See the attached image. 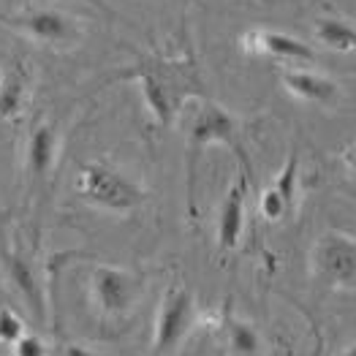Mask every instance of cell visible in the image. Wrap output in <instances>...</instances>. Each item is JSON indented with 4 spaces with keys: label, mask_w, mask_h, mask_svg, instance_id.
Returning a JSON list of instances; mask_svg holds the SVG:
<instances>
[{
    "label": "cell",
    "mask_w": 356,
    "mask_h": 356,
    "mask_svg": "<svg viewBox=\"0 0 356 356\" xmlns=\"http://www.w3.org/2000/svg\"><path fill=\"white\" fill-rule=\"evenodd\" d=\"M136 79L149 115L161 125H169L175 120L188 95H202V79L196 65L182 58L142 60L136 68Z\"/></svg>",
    "instance_id": "cell-1"
},
{
    "label": "cell",
    "mask_w": 356,
    "mask_h": 356,
    "mask_svg": "<svg viewBox=\"0 0 356 356\" xmlns=\"http://www.w3.org/2000/svg\"><path fill=\"white\" fill-rule=\"evenodd\" d=\"M76 193L90 207L106 212H131L145 202V191L106 163H85L76 177Z\"/></svg>",
    "instance_id": "cell-2"
},
{
    "label": "cell",
    "mask_w": 356,
    "mask_h": 356,
    "mask_svg": "<svg viewBox=\"0 0 356 356\" xmlns=\"http://www.w3.org/2000/svg\"><path fill=\"white\" fill-rule=\"evenodd\" d=\"M313 275L329 289L356 286V239L346 232H327L313 242L310 250Z\"/></svg>",
    "instance_id": "cell-3"
},
{
    "label": "cell",
    "mask_w": 356,
    "mask_h": 356,
    "mask_svg": "<svg viewBox=\"0 0 356 356\" xmlns=\"http://www.w3.org/2000/svg\"><path fill=\"white\" fill-rule=\"evenodd\" d=\"M209 145H226V147H232L239 158H242V163L248 161V158H245V149H242V145H239V134H237V122H234V118H232L223 106H218V104H212V101H204L202 109H199V115H196L193 122H191V131H188L191 193H193L196 161H199V155H202Z\"/></svg>",
    "instance_id": "cell-4"
},
{
    "label": "cell",
    "mask_w": 356,
    "mask_h": 356,
    "mask_svg": "<svg viewBox=\"0 0 356 356\" xmlns=\"http://www.w3.org/2000/svg\"><path fill=\"white\" fill-rule=\"evenodd\" d=\"M142 275L122 267H95L90 277L92 299L104 316H125L142 297Z\"/></svg>",
    "instance_id": "cell-5"
},
{
    "label": "cell",
    "mask_w": 356,
    "mask_h": 356,
    "mask_svg": "<svg viewBox=\"0 0 356 356\" xmlns=\"http://www.w3.org/2000/svg\"><path fill=\"white\" fill-rule=\"evenodd\" d=\"M196 321V305L188 289H169L158 307L155 334H152V354L166 356L188 337Z\"/></svg>",
    "instance_id": "cell-6"
},
{
    "label": "cell",
    "mask_w": 356,
    "mask_h": 356,
    "mask_svg": "<svg viewBox=\"0 0 356 356\" xmlns=\"http://www.w3.org/2000/svg\"><path fill=\"white\" fill-rule=\"evenodd\" d=\"M11 25L30 38L52 47H68L79 38V22L60 8H28L14 17Z\"/></svg>",
    "instance_id": "cell-7"
},
{
    "label": "cell",
    "mask_w": 356,
    "mask_h": 356,
    "mask_svg": "<svg viewBox=\"0 0 356 356\" xmlns=\"http://www.w3.org/2000/svg\"><path fill=\"white\" fill-rule=\"evenodd\" d=\"M239 44L250 55H269V58L294 60V63H313L316 60V52L305 41H299L294 35H286V33H275V30H248L239 38Z\"/></svg>",
    "instance_id": "cell-8"
},
{
    "label": "cell",
    "mask_w": 356,
    "mask_h": 356,
    "mask_svg": "<svg viewBox=\"0 0 356 356\" xmlns=\"http://www.w3.org/2000/svg\"><path fill=\"white\" fill-rule=\"evenodd\" d=\"M245 204H248V177L239 175L223 196L218 215V245L220 250H234L245 232Z\"/></svg>",
    "instance_id": "cell-9"
},
{
    "label": "cell",
    "mask_w": 356,
    "mask_h": 356,
    "mask_svg": "<svg viewBox=\"0 0 356 356\" xmlns=\"http://www.w3.org/2000/svg\"><path fill=\"white\" fill-rule=\"evenodd\" d=\"M280 82L294 98L318 104V106H334L340 101V88L334 79H329L324 74L307 71V68H291V71H280Z\"/></svg>",
    "instance_id": "cell-10"
},
{
    "label": "cell",
    "mask_w": 356,
    "mask_h": 356,
    "mask_svg": "<svg viewBox=\"0 0 356 356\" xmlns=\"http://www.w3.org/2000/svg\"><path fill=\"white\" fill-rule=\"evenodd\" d=\"M55 161H58V128L52 122H41L33 128L28 139V175L35 182H44L52 175Z\"/></svg>",
    "instance_id": "cell-11"
},
{
    "label": "cell",
    "mask_w": 356,
    "mask_h": 356,
    "mask_svg": "<svg viewBox=\"0 0 356 356\" xmlns=\"http://www.w3.org/2000/svg\"><path fill=\"white\" fill-rule=\"evenodd\" d=\"M6 269L8 277L14 283V289L22 294V299L28 302V307L35 313V318H44V289L33 272V264L19 253V250H6Z\"/></svg>",
    "instance_id": "cell-12"
},
{
    "label": "cell",
    "mask_w": 356,
    "mask_h": 356,
    "mask_svg": "<svg viewBox=\"0 0 356 356\" xmlns=\"http://www.w3.org/2000/svg\"><path fill=\"white\" fill-rule=\"evenodd\" d=\"M223 329H226V354L229 356H261L264 340L259 329L237 316L226 313L223 316Z\"/></svg>",
    "instance_id": "cell-13"
},
{
    "label": "cell",
    "mask_w": 356,
    "mask_h": 356,
    "mask_svg": "<svg viewBox=\"0 0 356 356\" xmlns=\"http://www.w3.org/2000/svg\"><path fill=\"white\" fill-rule=\"evenodd\" d=\"M316 35L318 41L334 49V52H354L356 49V25H348L343 19H318L316 22Z\"/></svg>",
    "instance_id": "cell-14"
},
{
    "label": "cell",
    "mask_w": 356,
    "mask_h": 356,
    "mask_svg": "<svg viewBox=\"0 0 356 356\" xmlns=\"http://www.w3.org/2000/svg\"><path fill=\"white\" fill-rule=\"evenodd\" d=\"M25 101V76L19 71L0 76V120L17 118Z\"/></svg>",
    "instance_id": "cell-15"
},
{
    "label": "cell",
    "mask_w": 356,
    "mask_h": 356,
    "mask_svg": "<svg viewBox=\"0 0 356 356\" xmlns=\"http://www.w3.org/2000/svg\"><path fill=\"white\" fill-rule=\"evenodd\" d=\"M277 193H280V199L286 202V207L289 212L294 209L297 204V188H299V155L297 149H291L289 152V158H286V163H283V169H280V175L275 179V185H272Z\"/></svg>",
    "instance_id": "cell-16"
},
{
    "label": "cell",
    "mask_w": 356,
    "mask_h": 356,
    "mask_svg": "<svg viewBox=\"0 0 356 356\" xmlns=\"http://www.w3.org/2000/svg\"><path fill=\"white\" fill-rule=\"evenodd\" d=\"M28 332H25V324H22V318L14 313V310H8V307H0V343H6V346H14L19 337H25Z\"/></svg>",
    "instance_id": "cell-17"
},
{
    "label": "cell",
    "mask_w": 356,
    "mask_h": 356,
    "mask_svg": "<svg viewBox=\"0 0 356 356\" xmlns=\"http://www.w3.org/2000/svg\"><path fill=\"white\" fill-rule=\"evenodd\" d=\"M259 209H261V215L267 218V220H283L286 215H289V207H286V202L280 199V193L275 191V188H267L264 193H261V202H259Z\"/></svg>",
    "instance_id": "cell-18"
},
{
    "label": "cell",
    "mask_w": 356,
    "mask_h": 356,
    "mask_svg": "<svg viewBox=\"0 0 356 356\" xmlns=\"http://www.w3.org/2000/svg\"><path fill=\"white\" fill-rule=\"evenodd\" d=\"M14 356H47V346L38 334H25L14 343Z\"/></svg>",
    "instance_id": "cell-19"
},
{
    "label": "cell",
    "mask_w": 356,
    "mask_h": 356,
    "mask_svg": "<svg viewBox=\"0 0 356 356\" xmlns=\"http://www.w3.org/2000/svg\"><path fill=\"white\" fill-rule=\"evenodd\" d=\"M343 161H346V163H348V166H351V169L356 172V142L348 149H346V152H343Z\"/></svg>",
    "instance_id": "cell-20"
},
{
    "label": "cell",
    "mask_w": 356,
    "mask_h": 356,
    "mask_svg": "<svg viewBox=\"0 0 356 356\" xmlns=\"http://www.w3.org/2000/svg\"><path fill=\"white\" fill-rule=\"evenodd\" d=\"M343 356H356V346H351V348H348V351H346Z\"/></svg>",
    "instance_id": "cell-21"
},
{
    "label": "cell",
    "mask_w": 356,
    "mask_h": 356,
    "mask_svg": "<svg viewBox=\"0 0 356 356\" xmlns=\"http://www.w3.org/2000/svg\"><path fill=\"white\" fill-rule=\"evenodd\" d=\"M0 297H3V294H0Z\"/></svg>",
    "instance_id": "cell-22"
}]
</instances>
